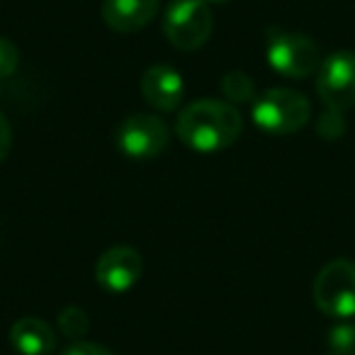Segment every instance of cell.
<instances>
[{
    "mask_svg": "<svg viewBox=\"0 0 355 355\" xmlns=\"http://www.w3.org/2000/svg\"><path fill=\"white\" fill-rule=\"evenodd\" d=\"M243 129L241 112L227 100H195L180 112L175 124L178 139L200 153L229 148Z\"/></svg>",
    "mask_w": 355,
    "mask_h": 355,
    "instance_id": "cell-1",
    "label": "cell"
},
{
    "mask_svg": "<svg viewBox=\"0 0 355 355\" xmlns=\"http://www.w3.org/2000/svg\"><path fill=\"white\" fill-rule=\"evenodd\" d=\"M311 103L292 88H270L253 103V122L272 137L295 134L309 122Z\"/></svg>",
    "mask_w": 355,
    "mask_h": 355,
    "instance_id": "cell-2",
    "label": "cell"
},
{
    "mask_svg": "<svg viewBox=\"0 0 355 355\" xmlns=\"http://www.w3.org/2000/svg\"><path fill=\"white\" fill-rule=\"evenodd\" d=\"M314 304L331 319H353L355 316V263L336 258L326 263L314 277Z\"/></svg>",
    "mask_w": 355,
    "mask_h": 355,
    "instance_id": "cell-3",
    "label": "cell"
},
{
    "mask_svg": "<svg viewBox=\"0 0 355 355\" xmlns=\"http://www.w3.org/2000/svg\"><path fill=\"white\" fill-rule=\"evenodd\" d=\"M212 10L207 0H173L163 17V35L175 49L195 51L212 35Z\"/></svg>",
    "mask_w": 355,
    "mask_h": 355,
    "instance_id": "cell-4",
    "label": "cell"
},
{
    "mask_svg": "<svg viewBox=\"0 0 355 355\" xmlns=\"http://www.w3.org/2000/svg\"><path fill=\"white\" fill-rule=\"evenodd\" d=\"M268 64L285 78H309L321 66L316 42L297 32H272L268 40Z\"/></svg>",
    "mask_w": 355,
    "mask_h": 355,
    "instance_id": "cell-5",
    "label": "cell"
},
{
    "mask_svg": "<svg viewBox=\"0 0 355 355\" xmlns=\"http://www.w3.org/2000/svg\"><path fill=\"white\" fill-rule=\"evenodd\" d=\"M316 93L326 110L345 112L355 107V54L336 51L316 71Z\"/></svg>",
    "mask_w": 355,
    "mask_h": 355,
    "instance_id": "cell-6",
    "label": "cell"
},
{
    "mask_svg": "<svg viewBox=\"0 0 355 355\" xmlns=\"http://www.w3.org/2000/svg\"><path fill=\"white\" fill-rule=\"evenodd\" d=\"M168 139L171 134H168L166 122L153 114H132V117L122 119V124L114 132V144L119 151L137 161H148V158L163 153Z\"/></svg>",
    "mask_w": 355,
    "mask_h": 355,
    "instance_id": "cell-7",
    "label": "cell"
},
{
    "mask_svg": "<svg viewBox=\"0 0 355 355\" xmlns=\"http://www.w3.org/2000/svg\"><path fill=\"white\" fill-rule=\"evenodd\" d=\"M144 270L141 256L129 246H114L107 248L103 256L98 258L95 266V280L105 292L112 295H122V292L132 290L139 282Z\"/></svg>",
    "mask_w": 355,
    "mask_h": 355,
    "instance_id": "cell-8",
    "label": "cell"
},
{
    "mask_svg": "<svg viewBox=\"0 0 355 355\" xmlns=\"http://www.w3.org/2000/svg\"><path fill=\"white\" fill-rule=\"evenodd\" d=\"M141 95L151 107L161 112H173L185 98L183 76L171 66H151L141 78Z\"/></svg>",
    "mask_w": 355,
    "mask_h": 355,
    "instance_id": "cell-9",
    "label": "cell"
},
{
    "mask_svg": "<svg viewBox=\"0 0 355 355\" xmlns=\"http://www.w3.org/2000/svg\"><path fill=\"white\" fill-rule=\"evenodd\" d=\"M161 0H103V20L114 32H139L153 20Z\"/></svg>",
    "mask_w": 355,
    "mask_h": 355,
    "instance_id": "cell-10",
    "label": "cell"
},
{
    "mask_svg": "<svg viewBox=\"0 0 355 355\" xmlns=\"http://www.w3.org/2000/svg\"><path fill=\"white\" fill-rule=\"evenodd\" d=\"M10 343L20 355H49L56 348V334L46 321L22 316L10 326Z\"/></svg>",
    "mask_w": 355,
    "mask_h": 355,
    "instance_id": "cell-11",
    "label": "cell"
},
{
    "mask_svg": "<svg viewBox=\"0 0 355 355\" xmlns=\"http://www.w3.org/2000/svg\"><path fill=\"white\" fill-rule=\"evenodd\" d=\"M222 93L227 98V103L232 105L256 103V85H253L251 76H246L243 71H232V73L224 76Z\"/></svg>",
    "mask_w": 355,
    "mask_h": 355,
    "instance_id": "cell-12",
    "label": "cell"
},
{
    "mask_svg": "<svg viewBox=\"0 0 355 355\" xmlns=\"http://www.w3.org/2000/svg\"><path fill=\"white\" fill-rule=\"evenodd\" d=\"M88 314L80 306H64L59 314V329L66 338H83L88 334Z\"/></svg>",
    "mask_w": 355,
    "mask_h": 355,
    "instance_id": "cell-13",
    "label": "cell"
},
{
    "mask_svg": "<svg viewBox=\"0 0 355 355\" xmlns=\"http://www.w3.org/2000/svg\"><path fill=\"white\" fill-rule=\"evenodd\" d=\"M329 355H355V324H338L329 331Z\"/></svg>",
    "mask_w": 355,
    "mask_h": 355,
    "instance_id": "cell-14",
    "label": "cell"
},
{
    "mask_svg": "<svg viewBox=\"0 0 355 355\" xmlns=\"http://www.w3.org/2000/svg\"><path fill=\"white\" fill-rule=\"evenodd\" d=\"M316 132H319L326 141H336V139L343 137L345 122H343V117H340V112H336V110H326V112L319 117V122H316Z\"/></svg>",
    "mask_w": 355,
    "mask_h": 355,
    "instance_id": "cell-15",
    "label": "cell"
},
{
    "mask_svg": "<svg viewBox=\"0 0 355 355\" xmlns=\"http://www.w3.org/2000/svg\"><path fill=\"white\" fill-rule=\"evenodd\" d=\"M20 64V49L8 37H0V80L10 78Z\"/></svg>",
    "mask_w": 355,
    "mask_h": 355,
    "instance_id": "cell-16",
    "label": "cell"
},
{
    "mask_svg": "<svg viewBox=\"0 0 355 355\" xmlns=\"http://www.w3.org/2000/svg\"><path fill=\"white\" fill-rule=\"evenodd\" d=\"M59 355H112L107 348H103V345L98 343H85V340H76V343H71L69 348L64 350V353Z\"/></svg>",
    "mask_w": 355,
    "mask_h": 355,
    "instance_id": "cell-17",
    "label": "cell"
},
{
    "mask_svg": "<svg viewBox=\"0 0 355 355\" xmlns=\"http://www.w3.org/2000/svg\"><path fill=\"white\" fill-rule=\"evenodd\" d=\"M10 146H12V129H10V122L3 112H0V161H6L8 153H10Z\"/></svg>",
    "mask_w": 355,
    "mask_h": 355,
    "instance_id": "cell-18",
    "label": "cell"
},
{
    "mask_svg": "<svg viewBox=\"0 0 355 355\" xmlns=\"http://www.w3.org/2000/svg\"><path fill=\"white\" fill-rule=\"evenodd\" d=\"M207 3H217V6H224V3H229V0H207Z\"/></svg>",
    "mask_w": 355,
    "mask_h": 355,
    "instance_id": "cell-19",
    "label": "cell"
}]
</instances>
